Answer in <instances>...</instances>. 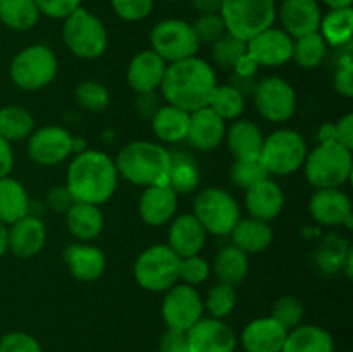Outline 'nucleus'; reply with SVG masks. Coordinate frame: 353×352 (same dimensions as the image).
I'll return each mask as SVG.
<instances>
[{"label":"nucleus","mask_w":353,"mask_h":352,"mask_svg":"<svg viewBox=\"0 0 353 352\" xmlns=\"http://www.w3.org/2000/svg\"><path fill=\"white\" fill-rule=\"evenodd\" d=\"M216 86L217 79L212 66L195 55L168 64L161 92L168 104L193 113L209 104Z\"/></svg>","instance_id":"obj_1"},{"label":"nucleus","mask_w":353,"mask_h":352,"mask_svg":"<svg viewBox=\"0 0 353 352\" xmlns=\"http://www.w3.org/2000/svg\"><path fill=\"white\" fill-rule=\"evenodd\" d=\"M252 97L257 113L271 123H285L295 114V88L279 76H265L259 79Z\"/></svg>","instance_id":"obj_13"},{"label":"nucleus","mask_w":353,"mask_h":352,"mask_svg":"<svg viewBox=\"0 0 353 352\" xmlns=\"http://www.w3.org/2000/svg\"><path fill=\"white\" fill-rule=\"evenodd\" d=\"M62 24V40L72 55L85 61L99 59L109 45L107 28L95 14L79 7L69 14Z\"/></svg>","instance_id":"obj_5"},{"label":"nucleus","mask_w":353,"mask_h":352,"mask_svg":"<svg viewBox=\"0 0 353 352\" xmlns=\"http://www.w3.org/2000/svg\"><path fill=\"white\" fill-rule=\"evenodd\" d=\"M168 62L152 48L141 50L131 59L126 69V83L134 93H150L161 88Z\"/></svg>","instance_id":"obj_20"},{"label":"nucleus","mask_w":353,"mask_h":352,"mask_svg":"<svg viewBox=\"0 0 353 352\" xmlns=\"http://www.w3.org/2000/svg\"><path fill=\"white\" fill-rule=\"evenodd\" d=\"M245 207L250 217L271 223L285 209V193L274 179L265 178L245 190Z\"/></svg>","instance_id":"obj_21"},{"label":"nucleus","mask_w":353,"mask_h":352,"mask_svg":"<svg viewBox=\"0 0 353 352\" xmlns=\"http://www.w3.org/2000/svg\"><path fill=\"white\" fill-rule=\"evenodd\" d=\"M303 314H305V309H303L302 300L293 295H285L276 300L271 311L272 320L278 321L286 331L293 330L299 324H302Z\"/></svg>","instance_id":"obj_44"},{"label":"nucleus","mask_w":353,"mask_h":352,"mask_svg":"<svg viewBox=\"0 0 353 352\" xmlns=\"http://www.w3.org/2000/svg\"><path fill=\"white\" fill-rule=\"evenodd\" d=\"M0 352H43L40 342L26 331H9L0 338Z\"/></svg>","instance_id":"obj_48"},{"label":"nucleus","mask_w":353,"mask_h":352,"mask_svg":"<svg viewBox=\"0 0 353 352\" xmlns=\"http://www.w3.org/2000/svg\"><path fill=\"white\" fill-rule=\"evenodd\" d=\"M161 313L168 330L186 333L196 321L202 320L205 309H203V299L199 290L195 286L178 282L171 289L165 290Z\"/></svg>","instance_id":"obj_12"},{"label":"nucleus","mask_w":353,"mask_h":352,"mask_svg":"<svg viewBox=\"0 0 353 352\" xmlns=\"http://www.w3.org/2000/svg\"><path fill=\"white\" fill-rule=\"evenodd\" d=\"M47 242V228L38 216L28 214L9 224V251L21 259L40 254Z\"/></svg>","instance_id":"obj_24"},{"label":"nucleus","mask_w":353,"mask_h":352,"mask_svg":"<svg viewBox=\"0 0 353 352\" xmlns=\"http://www.w3.org/2000/svg\"><path fill=\"white\" fill-rule=\"evenodd\" d=\"M14 168V152L10 147V141L0 137V178H6L10 175Z\"/></svg>","instance_id":"obj_56"},{"label":"nucleus","mask_w":353,"mask_h":352,"mask_svg":"<svg viewBox=\"0 0 353 352\" xmlns=\"http://www.w3.org/2000/svg\"><path fill=\"white\" fill-rule=\"evenodd\" d=\"M119 182L114 159L105 152L85 148L78 152L68 168L65 186L76 202L102 206L114 195Z\"/></svg>","instance_id":"obj_2"},{"label":"nucleus","mask_w":353,"mask_h":352,"mask_svg":"<svg viewBox=\"0 0 353 352\" xmlns=\"http://www.w3.org/2000/svg\"><path fill=\"white\" fill-rule=\"evenodd\" d=\"M31 200L21 182L6 176L0 178V221L7 226L30 214Z\"/></svg>","instance_id":"obj_32"},{"label":"nucleus","mask_w":353,"mask_h":352,"mask_svg":"<svg viewBox=\"0 0 353 352\" xmlns=\"http://www.w3.org/2000/svg\"><path fill=\"white\" fill-rule=\"evenodd\" d=\"M65 224L78 242H92L103 231V214L100 206L74 202L65 213Z\"/></svg>","instance_id":"obj_29"},{"label":"nucleus","mask_w":353,"mask_h":352,"mask_svg":"<svg viewBox=\"0 0 353 352\" xmlns=\"http://www.w3.org/2000/svg\"><path fill=\"white\" fill-rule=\"evenodd\" d=\"M152 131L164 144H179L186 140L190 124V113L179 107L165 104L159 107L157 113L150 119Z\"/></svg>","instance_id":"obj_30"},{"label":"nucleus","mask_w":353,"mask_h":352,"mask_svg":"<svg viewBox=\"0 0 353 352\" xmlns=\"http://www.w3.org/2000/svg\"><path fill=\"white\" fill-rule=\"evenodd\" d=\"M117 17L128 23H138L150 16L154 9V0H110Z\"/></svg>","instance_id":"obj_46"},{"label":"nucleus","mask_w":353,"mask_h":352,"mask_svg":"<svg viewBox=\"0 0 353 352\" xmlns=\"http://www.w3.org/2000/svg\"><path fill=\"white\" fill-rule=\"evenodd\" d=\"M276 0H223L219 16L228 33L248 41L261 31L274 26Z\"/></svg>","instance_id":"obj_6"},{"label":"nucleus","mask_w":353,"mask_h":352,"mask_svg":"<svg viewBox=\"0 0 353 352\" xmlns=\"http://www.w3.org/2000/svg\"><path fill=\"white\" fill-rule=\"evenodd\" d=\"M59 61L54 50L47 45H30L17 52L9 66V75L14 85L24 92H37L55 79Z\"/></svg>","instance_id":"obj_7"},{"label":"nucleus","mask_w":353,"mask_h":352,"mask_svg":"<svg viewBox=\"0 0 353 352\" xmlns=\"http://www.w3.org/2000/svg\"><path fill=\"white\" fill-rule=\"evenodd\" d=\"M152 50L168 64L195 57L200 43L192 24L183 19H164L150 31Z\"/></svg>","instance_id":"obj_11"},{"label":"nucleus","mask_w":353,"mask_h":352,"mask_svg":"<svg viewBox=\"0 0 353 352\" xmlns=\"http://www.w3.org/2000/svg\"><path fill=\"white\" fill-rule=\"evenodd\" d=\"M210 275V264L203 257L199 255H192V257H185L179 262V280L186 285H202Z\"/></svg>","instance_id":"obj_47"},{"label":"nucleus","mask_w":353,"mask_h":352,"mask_svg":"<svg viewBox=\"0 0 353 352\" xmlns=\"http://www.w3.org/2000/svg\"><path fill=\"white\" fill-rule=\"evenodd\" d=\"M334 133H336V141L348 150L353 148V114L348 113L334 123Z\"/></svg>","instance_id":"obj_53"},{"label":"nucleus","mask_w":353,"mask_h":352,"mask_svg":"<svg viewBox=\"0 0 353 352\" xmlns=\"http://www.w3.org/2000/svg\"><path fill=\"white\" fill-rule=\"evenodd\" d=\"M309 213L323 226H341L352 223V200L341 188H321L309 200Z\"/></svg>","instance_id":"obj_17"},{"label":"nucleus","mask_w":353,"mask_h":352,"mask_svg":"<svg viewBox=\"0 0 353 352\" xmlns=\"http://www.w3.org/2000/svg\"><path fill=\"white\" fill-rule=\"evenodd\" d=\"M192 214L205 228L207 233L230 237L234 224L241 217V209L230 192L219 186H209L196 193Z\"/></svg>","instance_id":"obj_9"},{"label":"nucleus","mask_w":353,"mask_h":352,"mask_svg":"<svg viewBox=\"0 0 353 352\" xmlns=\"http://www.w3.org/2000/svg\"><path fill=\"white\" fill-rule=\"evenodd\" d=\"M234 306H236V290L230 283H216L203 299V309L216 320H224L230 316L234 311Z\"/></svg>","instance_id":"obj_41"},{"label":"nucleus","mask_w":353,"mask_h":352,"mask_svg":"<svg viewBox=\"0 0 353 352\" xmlns=\"http://www.w3.org/2000/svg\"><path fill=\"white\" fill-rule=\"evenodd\" d=\"M159 352H192L186 333L174 330H165L159 342Z\"/></svg>","instance_id":"obj_51"},{"label":"nucleus","mask_w":353,"mask_h":352,"mask_svg":"<svg viewBox=\"0 0 353 352\" xmlns=\"http://www.w3.org/2000/svg\"><path fill=\"white\" fill-rule=\"evenodd\" d=\"M76 200L72 199L71 192L68 190L65 185H57L54 188H50V192L47 193V206L50 207L55 213H68L69 207L74 204Z\"/></svg>","instance_id":"obj_52"},{"label":"nucleus","mask_w":353,"mask_h":352,"mask_svg":"<svg viewBox=\"0 0 353 352\" xmlns=\"http://www.w3.org/2000/svg\"><path fill=\"white\" fill-rule=\"evenodd\" d=\"M74 99L88 113H102L110 102V93L105 85L93 79H85L74 90Z\"/></svg>","instance_id":"obj_42"},{"label":"nucleus","mask_w":353,"mask_h":352,"mask_svg":"<svg viewBox=\"0 0 353 352\" xmlns=\"http://www.w3.org/2000/svg\"><path fill=\"white\" fill-rule=\"evenodd\" d=\"M62 259L72 278L79 282H95L105 273V254L88 242H76L68 245Z\"/></svg>","instance_id":"obj_23"},{"label":"nucleus","mask_w":353,"mask_h":352,"mask_svg":"<svg viewBox=\"0 0 353 352\" xmlns=\"http://www.w3.org/2000/svg\"><path fill=\"white\" fill-rule=\"evenodd\" d=\"M34 0H0V21L14 31H28L40 19Z\"/></svg>","instance_id":"obj_37"},{"label":"nucleus","mask_w":353,"mask_h":352,"mask_svg":"<svg viewBox=\"0 0 353 352\" xmlns=\"http://www.w3.org/2000/svg\"><path fill=\"white\" fill-rule=\"evenodd\" d=\"M327 9H347L352 7L353 0H321Z\"/></svg>","instance_id":"obj_60"},{"label":"nucleus","mask_w":353,"mask_h":352,"mask_svg":"<svg viewBox=\"0 0 353 352\" xmlns=\"http://www.w3.org/2000/svg\"><path fill=\"white\" fill-rule=\"evenodd\" d=\"M186 338L192 352H234L238 338L224 320L203 316L188 331Z\"/></svg>","instance_id":"obj_16"},{"label":"nucleus","mask_w":353,"mask_h":352,"mask_svg":"<svg viewBox=\"0 0 353 352\" xmlns=\"http://www.w3.org/2000/svg\"><path fill=\"white\" fill-rule=\"evenodd\" d=\"M192 3L199 14H219L223 0H192Z\"/></svg>","instance_id":"obj_57"},{"label":"nucleus","mask_w":353,"mask_h":352,"mask_svg":"<svg viewBox=\"0 0 353 352\" xmlns=\"http://www.w3.org/2000/svg\"><path fill=\"white\" fill-rule=\"evenodd\" d=\"M207 240L205 228L193 214L172 217L168 233V245L181 259L199 255Z\"/></svg>","instance_id":"obj_26"},{"label":"nucleus","mask_w":353,"mask_h":352,"mask_svg":"<svg viewBox=\"0 0 353 352\" xmlns=\"http://www.w3.org/2000/svg\"><path fill=\"white\" fill-rule=\"evenodd\" d=\"M224 140L234 159H259L264 144V135L257 123L238 117L230 126H226Z\"/></svg>","instance_id":"obj_27"},{"label":"nucleus","mask_w":353,"mask_h":352,"mask_svg":"<svg viewBox=\"0 0 353 352\" xmlns=\"http://www.w3.org/2000/svg\"><path fill=\"white\" fill-rule=\"evenodd\" d=\"M248 268H250L248 254H245L241 248H238L233 244L221 247L214 257L212 264V269L219 282L230 283L233 286L247 278Z\"/></svg>","instance_id":"obj_33"},{"label":"nucleus","mask_w":353,"mask_h":352,"mask_svg":"<svg viewBox=\"0 0 353 352\" xmlns=\"http://www.w3.org/2000/svg\"><path fill=\"white\" fill-rule=\"evenodd\" d=\"M179 262L181 257L168 244L152 245L134 261V280L147 292H165L179 282Z\"/></svg>","instance_id":"obj_8"},{"label":"nucleus","mask_w":353,"mask_h":352,"mask_svg":"<svg viewBox=\"0 0 353 352\" xmlns=\"http://www.w3.org/2000/svg\"><path fill=\"white\" fill-rule=\"evenodd\" d=\"M161 104H159V97L155 92L150 93H138L137 99V113L141 119L150 121L154 114L157 113Z\"/></svg>","instance_id":"obj_54"},{"label":"nucleus","mask_w":353,"mask_h":352,"mask_svg":"<svg viewBox=\"0 0 353 352\" xmlns=\"http://www.w3.org/2000/svg\"><path fill=\"white\" fill-rule=\"evenodd\" d=\"M317 140L319 144L326 141H336V133H334V123H324L317 131Z\"/></svg>","instance_id":"obj_58"},{"label":"nucleus","mask_w":353,"mask_h":352,"mask_svg":"<svg viewBox=\"0 0 353 352\" xmlns=\"http://www.w3.org/2000/svg\"><path fill=\"white\" fill-rule=\"evenodd\" d=\"M245 52H247V41L240 40L228 31L210 45V59H212L214 66L226 69V71L233 69V66Z\"/></svg>","instance_id":"obj_40"},{"label":"nucleus","mask_w":353,"mask_h":352,"mask_svg":"<svg viewBox=\"0 0 353 352\" xmlns=\"http://www.w3.org/2000/svg\"><path fill=\"white\" fill-rule=\"evenodd\" d=\"M247 52L259 66L279 68L292 61L293 38L283 28H268L247 41Z\"/></svg>","instance_id":"obj_15"},{"label":"nucleus","mask_w":353,"mask_h":352,"mask_svg":"<svg viewBox=\"0 0 353 352\" xmlns=\"http://www.w3.org/2000/svg\"><path fill=\"white\" fill-rule=\"evenodd\" d=\"M319 35L330 47L350 45L353 33V9H330L326 16L321 17Z\"/></svg>","instance_id":"obj_34"},{"label":"nucleus","mask_w":353,"mask_h":352,"mask_svg":"<svg viewBox=\"0 0 353 352\" xmlns=\"http://www.w3.org/2000/svg\"><path fill=\"white\" fill-rule=\"evenodd\" d=\"M327 45L319 31L303 35L293 40L292 59L303 69H316L326 59Z\"/></svg>","instance_id":"obj_38"},{"label":"nucleus","mask_w":353,"mask_h":352,"mask_svg":"<svg viewBox=\"0 0 353 352\" xmlns=\"http://www.w3.org/2000/svg\"><path fill=\"white\" fill-rule=\"evenodd\" d=\"M334 90H336L340 95L352 99L353 97V61L350 54H345L343 57L338 62V68L334 71L333 78Z\"/></svg>","instance_id":"obj_49"},{"label":"nucleus","mask_w":353,"mask_h":352,"mask_svg":"<svg viewBox=\"0 0 353 352\" xmlns=\"http://www.w3.org/2000/svg\"><path fill=\"white\" fill-rule=\"evenodd\" d=\"M34 131V117L26 107L6 106L0 109V137L7 141L28 140Z\"/></svg>","instance_id":"obj_36"},{"label":"nucleus","mask_w":353,"mask_h":352,"mask_svg":"<svg viewBox=\"0 0 353 352\" xmlns=\"http://www.w3.org/2000/svg\"><path fill=\"white\" fill-rule=\"evenodd\" d=\"M207 107H210L224 121H234L243 114L245 97L231 85H217Z\"/></svg>","instance_id":"obj_39"},{"label":"nucleus","mask_w":353,"mask_h":352,"mask_svg":"<svg viewBox=\"0 0 353 352\" xmlns=\"http://www.w3.org/2000/svg\"><path fill=\"white\" fill-rule=\"evenodd\" d=\"M72 137L62 126H41L28 138V155L38 166H59L72 154Z\"/></svg>","instance_id":"obj_14"},{"label":"nucleus","mask_w":353,"mask_h":352,"mask_svg":"<svg viewBox=\"0 0 353 352\" xmlns=\"http://www.w3.org/2000/svg\"><path fill=\"white\" fill-rule=\"evenodd\" d=\"M276 17L281 21L283 30L295 40L303 35L316 33L323 12L317 0H283Z\"/></svg>","instance_id":"obj_19"},{"label":"nucleus","mask_w":353,"mask_h":352,"mask_svg":"<svg viewBox=\"0 0 353 352\" xmlns=\"http://www.w3.org/2000/svg\"><path fill=\"white\" fill-rule=\"evenodd\" d=\"M168 2H181V0H168Z\"/></svg>","instance_id":"obj_61"},{"label":"nucleus","mask_w":353,"mask_h":352,"mask_svg":"<svg viewBox=\"0 0 353 352\" xmlns=\"http://www.w3.org/2000/svg\"><path fill=\"white\" fill-rule=\"evenodd\" d=\"M192 28L200 45H212L226 33V26L219 14H199Z\"/></svg>","instance_id":"obj_45"},{"label":"nucleus","mask_w":353,"mask_h":352,"mask_svg":"<svg viewBox=\"0 0 353 352\" xmlns=\"http://www.w3.org/2000/svg\"><path fill=\"white\" fill-rule=\"evenodd\" d=\"M226 135V121L217 116L210 107H202L190 113L186 141L199 152H212L223 144Z\"/></svg>","instance_id":"obj_18"},{"label":"nucleus","mask_w":353,"mask_h":352,"mask_svg":"<svg viewBox=\"0 0 353 352\" xmlns=\"http://www.w3.org/2000/svg\"><path fill=\"white\" fill-rule=\"evenodd\" d=\"M178 211V193L169 185H154L143 190L138 202V214L148 226L171 223Z\"/></svg>","instance_id":"obj_22"},{"label":"nucleus","mask_w":353,"mask_h":352,"mask_svg":"<svg viewBox=\"0 0 353 352\" xmlns=\"http://www.w3.org/2000/svg\"><path fill=\"white\" fill-rule=\"evenodd\" d=\"M231 71H233L234 76H241V78H254V76H257L259 64L255 62V59L252 57L248 52H245V54L238 59L236 64L233 66Z\"/></svg>","instance_id":"obj_55"},{"label":"nucleus","mask_w":353,"mask_h":352,"mask_svg":"<svg viewBox=\"0 0 353 352\" xmlns=\"http://www.w3.org/2000/svg\"><path fill=\"white\" fill-rule=\"evenodd\" d=\"M9 251V226L0 221V257Z\"/></svg>","instance_id":"obj_59"},{"label":"nucleus","mask_w":353,"mask_h":352,"mask_svg":"<svg viewBox=\"0 0 353 352\" xmlns=\"http://www.w3.org/2000/svg\"><path fill=\"white\" fill-rule=\"evenodd\" d=\"M81 2L83 0H34L40 14L52 19H65L81 7Z\"/></svg>","instance_id":"obj_50"},{"label":"nucleus","mask_w":353,"mask_h":352,"mask_svg":"<svg viewBox=\"0 0 353 352\" xmlns=\"http://www.w3.org/2000/svg\"><path fill=\"white\" fill-rule=\"evenodd\" d=\"M302 168L307 182L316 190L341 188L352 176V150L338 141L317 144L312 150L307 152Z\"/></svg>","instance_id":"obj_4"},{"label":"nucleus","mask_w":353,"mask_h":352,"mask_svg":"<svg viewBox=\"0 0 353 352\" xmlns=\"http://www.w3.org/2000/svg\"><path fill=\"white\" fill-rule=\"evenodd\" d=\"M265 178H269V173L261 159H234L231 166V182L238 188L247 190Z\"/></svg>","instance_id":"obj_43"},{"label":"nucleus","mask_w":353,"mask_h":352,"mask_svg":"<svg viewBox=\"0 0 353 352\" xmlns=\"http://www.w3.org/2000/svg\"><path fill=\"white\" fill-rule=\"evenodd\" d=\"M281 352H334V340L317 324H299L288 331Z\"/></svg>","instance_id":"obj_31"},{"label":"nucleus","mask_w":353,"mask_h":352,"mask_svg":"<svg viewBox=\"0 0 353 352\" xmlns=\"http://www.w3.org/2000/svg\"><path fill=\"white\" fill-rule=\"evenodd\" d=\"M233 245L245 252V254H259L271 247L274 240V233L269 223L255 217H240L230 233Z\"/></svg>","instance_id":"obj_28"},{"label":"nucleus","mask_w":353,"mask_h":352,"mask_svg":"<svg viewBox=\"0 0 353 352\" xmlns=\"http://www.w3.org/2000/svg\"><path fill=\"white\" fill-rule=\"evenodd\" d=\"M200 169L195 159L186 152H171L168 185L176 193H192L199 188Z\"/></svg>","instance_id":"obj_35"},{"label":"nucleus","mask_w":353,"mask_h":352,"mask_svg":"<svg viewBox=\"0 0 353 352\" xmlns=\"http://www.w3.org/2000/svg\"><path fill=\"white\" fill-rule=\"evenodd\" d=\"M117 175L126 182L138 186L168 185L169 168H171V152L161 144L147 140H137L126 144L116 159Z\"/></svg>","instance_id":"obj_3"},{"label":"nucleus","mask_w":353,"mask_h":352,"mask_svg":"<svg viewBox=\"0 0 353 352\" xmlns=\"http://www.w3.org/2000/svg\"><path fill=\"white\" fill-rule=\"evenodd\" d=\"M288 331L271 316L252 320L241 331L245 352H281Z\"/></svg>","instance_id":"obj_25"},{"label":"nucleus","mask_w":353,"mask_h":352,"mask_svg":"<svg viewBox=\"0 0 353 352\" xmlns=\"http://www.w3.org/2000/svg\"><path fill=\"white\" fill-rule=\"evenodd\" d=\"M307 152L309 148L302 135L290 128H283L264 137L259 159L268 169L269 176H288L302 168Z\"/></svg>","instance_id":"obj_10"}]
</instances>
